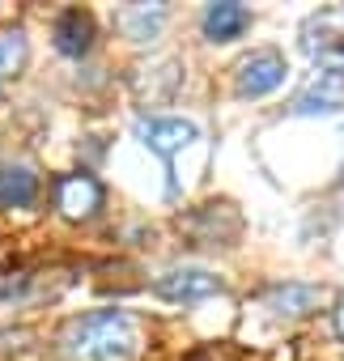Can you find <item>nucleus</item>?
<instances>
[{"mask_svg": "<svg viewBox=\"0 0 344 361\" xmlns=\"http://www.w3.org/2000/svg\"><path fill=\"white\" fill-rule=\"evenodd\" d=\"M68 361H132L140 348V327L128 310H90L60 331Z\"/></svg>", "mask_w": 344, "mask_h": 361, "instance_id": "1", "label": "nucleus"}, {"mask_svg": "<svg viewBox=\"0 0 344 361\" xmlns=\"http://www.w3.org/2000/svg\"><path fill=\"white\" fill-rule=\"evenodd\" d=\"M136 136H140V145H145L149 153H157V157L166 161V170H170L175 153H179V149H188V145L200 136V128H196L192 119L161 115V119H140V123H136Z\"/></svg>", "mask_w": 344, "mask_h": 361, "instance_id": "2", "label": "nucleus"}, {"mask_svg": "<svg viewBox=\"0 0 344 361\" xmlns=\"http://www.w3.org/2000/svg\"><path fill=\"white\" fill-rule=\"evenodd\" d=\"M285 73H289L285 56L272 51V47H259V51H251V56L238 64V81H234V85H238L242 98H264V94L281 90Z\"/></svg>", "mask_w": 344, "mask_h": 361, "instance_id": "3", "label": "nucleus"}, {"mask_svg": "<svg viewBox=\"0 0 344 361\" xmlns=\"http://www.w3.org/2000/svg\"><path fill=\"white\" fill-rule=\"evenodd\" d=\"M102 183L94 174H64V178H56V209H60V217H68V221H90L98 209H102Z\"/></svg>", "mask_w": 344, "mask_h": 361, "instance_id": "4", "label": "nucleus"}, {"mask_svg": "<svg viewBox=\"0 0 344 361\" xmlns=\"http://www.w3.org/2000/svg\"><path fill=\"white\" fill-rule=\"evenodd\" d=\"M331 111H344V68L336 64L319 68L293 98V115H331Z\"/></svg>", "mask_w": 344, "mask_h": 361, "instance_id": "5", "label": "nucleus"}, {"mask_svg": "<svg viewBox=\"0 0 344 361\" xmlns=\"http://www.w3.org/2000/svg\"><path fill=\"white\" fill-rule=\"evenodd\" d=\"M157 298H166V302H200V298H213V293H221L226 285H221V276H213V272H204V268H170L166 276H157Z\"/></svg>", "mask_w": 344, "mask_h": 361, "instance_id": "6", "label": "nucleus"}, {"mask_svg": "<svg viewBox=\"0 0 344 361\" xmlns=\"http://www.w3.org/2000/svg\"><path fill=\"white\" fill-rule=\"evenodd\" d=\"M323 306V285H302V281H285V285H272L264 293V310L276 314V319H297V314H310Z\"/></svg>", "mask_w": 344, "mask_h": 361, "instance_id": "7", "label": "nucleus"}, {"mask_svg": "<svg viewBox=\"0 0 344 361\" xmlns=\"http://www.w3.org/2000/svg\"><path fill=\"white\" fill-rule=\"evenodd\" d=\"M200 30L209 43H234L251 30V9L234 5V0H221V5H209L200 18Z\"/></svg>", "mask_w": 344, "mask_h": 361, "instance_id": "8", "label": "nucleus"}, {"mask_svg": "<svg viewBox=\"0 0 344 361\" xmlns=\"http://www.w3.org/2000/svg\"><path fill=\"white\" fill-rule=\"evenodd\" d=\"M51 39H56V51L60 56H73L81 60L90 47H94V18L85 9H64L51 26Z\"/></svg>", "mask_w": 344, "mask_h": 361, "instance_id": "9", "label": "nucleus"}, {"mask_svg": "<svg viewBox=\"0 0 344 361\" xmlns=\"http://www.w3.org/2000/svg\"><path fill=\"white\" fill-rule=\"evenodd\" d=\"M39 200V174L22 161L0 166V209H26Z\"/></svg>", "mask_w": 344, "mask_h": 361, "instance_id": "10", "label": "nucleus"}, {"mask_svg": "<svg viewBox=\"0 0 344 361\" xmlns=\"http://www.w3.org/2000/svg\"><path fill=\"white\" fill-rule=\"evenodd\" d=\"M161 22H166V9L161 5H136V9H128L123 13V30H128V39H136V43H149L157 30H161Z\"/></svg>", "mask_w": 344, "mask_h": 361, "instance_id": "11", "label": "nucleus"}, {"mask_svg": "<svg viewBox=\"0 0 344 361\" xmlns=\"http://www.w3.org/2000/svg\"><path fill=\"white\" fill-rule=\"evenodd\" d=\"M30 60V43L26 30H5L0 35V77H18Z\"/></svg>", "mask_w": 344, "mask_h": 361, "instance_id": "12", "label": "nucleus"}, {"mask_svg": "<svg viewBox=\"0 0 344 361\" xmlns=\"http://www.w3.org/2000/svg\"><path fill=\"white\" fill-rule=\"evenodd\" d=\"M331 331L344 340V298H340V302H336V310H331Z\"/></svg>", "mask_w": 344, "mask_h": 361, "instance_id": "13", "label": "nucleus"}]
</instances>
